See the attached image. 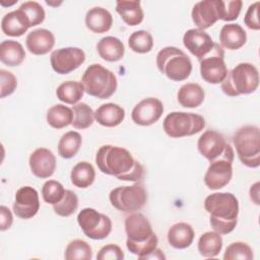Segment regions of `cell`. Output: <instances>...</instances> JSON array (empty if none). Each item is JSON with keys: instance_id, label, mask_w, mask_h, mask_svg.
Returning <instances> with one entry per match:
<instances>
[{"instance_id": "obj_45", "label": "cell", "mask_w": 260, "mask_h": 260, "mask_svg": "<svg viewBox=\"0 0 260 260\" xmlns=\"http://www.w3.org/2000/svg\"><path fill=\"white\" fill-rule=\"evenodd\" d=\"M259 5H260L259 1H256V2L252 3L248 7L247 12H246L245 17H244V22L247 25V27L250 28V29H253V30H259L260 29V22H259V18H258Z\"/></svg>"}, {"instance_id": "obj_9", "label": "cell", "mask_w": 260, "mask_h": 260, "mask_svg": "<svg viewBox=\"0 0 260 260\" xmlns=\"http://www.w3.org/2000/svg\"><path fill=\"white\" fill-rule=\"evenodd\" d=\"M111 204L123 212H135L140 210L147 201V193L142 184L132 186H120L110 192Z\"/></svg>"}, {"instance_id": "obj_8", "label": "cell", "mask_w": 260, "mask_h": 260, "mask_svg": "<svg viewBox=\"0 0 260 260\" xmlns=\"http://www.w3.org/2000/svg\"><path fill=\"white\" fill-rule=\"evenodd\" d=\"M165 132L172 138H180L194 135L205 127V120L202 116L194 113L172 112L164 120Z\"/></svg>"}, {"instance_id": "obj_39", "label": "cell", "mask_w": 260, "mask_h": 260, "mask_svg": "<svg viewBox=\"0 0 260 260\" xmlns=\"http://www.w3.org/2000/svg\"><path fill=\"white\" fill-rule=\"evenodd\" d=\"M65 194L63 185L55 180H49L45 182L42 188V196L45 202L49 204H56L62 200Z\"/></svg>"}, {"instance_id": "obj_22", "label": "cell", "mask_w": 260, "mask_h": 260, "mask_svg": "<svg viewBox=\"0 0 260 260\" xmlns=\"http://www.w3.org/2000/svg\"><path fill=\"white\" fill-rule=\"evenodd\" d=\"M247 41L245 29L238 23L224 24L219 32L220 45L228 50H238L242 48Z\"/></svg>"}, {"instance_id": "obj_10", "label": "cell", "mask_w": 260, "mask_h": 260, "mask_svg": "<svg viewBox=\"0 0 260 260\" xmlns=\"http://www.w3.org/2000/svg\"><path fill=\"white\" fill-rule=\"evenodd\" d=\"M77 222L83 234L92 240L106 239L112 232L111 218L93 208H83L77 215Z\"/></svg>"}, {"instance_id": "obj_33", "label": "cell", "mask_w": 260, "mask_h": 260, "mask_svg": "<svg viewBox=\"0 0 260 260\" xmlns=\"http://www.w3.org/2000/svg\"><path fill=\"white\" fill-rule=\"evenodd\" d=\"M72 119V109L62 104L51 107L47 112V122L55 129H62L68 125H71Z\"/></svg>"}, {"instance_id": "obj_6", "label": "cell", "mask_w": 260, "mask_h": 260, "mask_svg": "<svg viewBox=\"0 0 260 260\" xmlns=\"http://www.w3.org/2000/svg\"><path fill=\"white\" fill-rule=\"evenodd\" d=\"M84 91L98 99H109L117 89L116 75L101 64L89 65L81 78Z\"/></svg>"}, {"instance_id": "obj_21", "label": "cell", "mask_w": 260, "mask_h": 260, "mask_svg": "<svg viewBox=\"0 0 260 260\" xmlns=\"http://www.w3.org/2000/svg\"><path fill=\"white\" fill-rule=\"evenodd\" d=\"M29 27V20L20 8L6 13L1 20V29L6 36L20 37Z\"/></svg>"}, {"instance_id": "obj_18", "label": "cell", "mask_w": 260, "mask_h": 260, "mask_svg": "<svg viewBox=\"0 0 260 260\" xmlns=\"http://www.w3.org/2000/svg\"><path fill=\"white\" fill-rule=\"evenodd\" d=\"M183 44L198 61L206 56L215 45L211 37L199 28L188 29L183 36Z\"/></svg>"}, {"instance_id": "obj_17", "label": "cell", "mask_w": 260, "mask_h": 260, "mask_svg": "<svg viewBox=\"0 0 260 260\" xmlns=\"http://www.w3.org/2000/svg\"><path fill=\"white\" fill-rule=\"evenodd\" d=\"M220 0H203L197 2L191 12L192 20L199 29H206L213 25L219 18Z\"/></svg>"}, {"instance_id": "obj_34", "label": "cell", "mask_w": 260, "mask_h": 260, "mask_svg": "<svg viewBox=\"0 0 260 260\" xmlns=\"http://www.w3.org/2000/svg\"><path fill=\"white\" fill-rule=\"evenodd\" d=\"M81 143L82 138L78 132L68 131L58 142V154L63 158H71L78 152Z\"/></svg>"}, {"instance_id": "obj_47", "label": "cell", "mask_w": 260, "mask_h": 260, "mask_svg": "<svg viewBox=\"0 0 260 260\" xmlns=\"http://www.w3.org/2000/svg\"><path fill=\"white\" fill-rule=\"evenodd\" d=\"M249 194H250V199L256 205H259V182H256L251 186Z\"/></svg>"}, {"instance_id": "obj_48", "label": "cell", "mask_w": 260, "mask_h": 260, "mask_svg": "<svg viewBox=\"0 0 260 260\" xmlns=\"http://www.w3.org/2000/svg\"><path fill=\"white\" fill-rule=\"evenodd\" d=\"M143 259H166V256L164 255V253L161 252L160 249L156 248L151 253L146 255Z\"/></svg>"}, {"instance_id": "obj_5", "label": "cell", "mask_w": 260, "mask_h": 260, "mask_svg": "<svg viewBox=\"0 0 260 260\" xmlns=\"http://www.w3.org/2000/svg\"><path fill=\"white\" fill-rule=\"evenodd\" d=\"M156 66L160 73L173 81L187 79L192 72V62L181 49L173 46L162 48L156 55Z\"/></svg>"}, {"instance_id": "obj_11", "label": "cell", "mask_w": 260, "mask_h": 260, "mask_svg": "<svg viewBox=\"0 0 260 260\" xmlns=\"http://www.w3.org/2000/svg\"><path fill=\"white\" fill-rule=\"evenodd\" d=\"M200 75L202 79L211 84L221 83L228 74L224 62V51L217 43L213 49L200 61Z\"/></svg>"}, {"instance_id": "obj_7", "label": "cell", "mask_w": 260, "mask_h": 260, "mask_svg": "<svg viewBox=\"0 0 260 260\" xmlns=\"http://www.w3.org/2000/svg\"><path fill=\"white\" fill-rule=\"evenodd\" d=\"M233 143L239 159L248 168L260 165V130L258 126L247 125L239 128L233 135Z\"/></svg>"}, {"instance_id": "obj_2", "label": "cell", "mask_w": 260, "mask_h": 260, "mask_svg": "<svg viewBox=\"0 0 260 260\" xmlns=\"http://www.w3.org/2000/svg\"><path fill=\"white\" fill-rule=\"evenodd\" d=\"M204 208L209 213V222L214 232L228 235L237 225L239 201L233 193L216 192L204 200Z\"/></svg>"}, {"instance_id": "obj_44", "label": "cell", "mask_w": 260, "mask_h": 260, "mask_svg": "<svg viewBox=\"0 0 260 260\" xmlns=\"http://www.w3.org/2000/svg\"><path fill=\"white\" fill-rule=\"evenodd\" d=\"M124 253L122 249L115 244H108L102 247L96 255L98 260H122Z\"/></svg>"}, {"instance_id": "obj_16", "label": "cell", "mask_w": 260, "mask_h": 260, "mask_svg": "<svg viewBox=\"0 0 260 260\" xmlns=\"http://www.w3.org/2000/svg\"><path fill=\"white\" fill-rule=\"evenodd\" d=\"M164 113L162 103L155 98L140 101L132 110V121L140 126H149L159 120Z\"/></svg>"}, {"instance_id": "obj_19", "label": "cell", "mask_w": 260, "mask_h": 260, "mask_svg": "<svg viewBox=\"0 0 260 260\" xmlns=\"http://www.w3.org/2000/svg\"><path fill=\"white\" fill-rule=\"evenodd\" d=\"M28 162L31 173L41 179L51 177L56 169V157L54 153L45 147H40L32 151Z\"/></svg>"}, {"instance_id": "obj_4", "label": "cell", "mask_w": 260, "mask_h": 260, "mask_svg": "<svg viewBox=\"0 0 260 260\" xmlns=\"http://www.w3.org/2000/svg\"><path fill=\"white\" fill-rule=\"evenodd\" d=\"M259 85L258 69L251 63L236 65L221 82L222 91L229 96H238L254 92Z\"/></svg>"}, {"instance_id": "obj_23", "label": "cell", "mask_w": 260, "mask_h": 260, "mask_svg": "<svg viewBox=\"0 0 260 260\" xmlns=\"http://www.w3.org/2000/svg\"><path fill=\"white\" fill-rule=\"evenodd\" d=\"M113 24V16L106 8L103 7H92L85 15V25L86 27L95 32L104 34L110 30Z\"/></svg>"}, {"instance_id": "obj_13", "label": "cell", "mask_w": 260, "mask_h": 260, "mask_svg": "<svg viewBox=\"0 0 260 260\" xmlns=\"http://www.w3.org/2000/svg\"><path fill=\"white\" fill-rule=\"evenodd\" d=\"M51 66L58 74H68L77 69L85 61V53L77 47L57 49L50 56Z\"/></svg>"}, {"instance_id": "obj_3", "label": "cell", "mask_w": 260, "mask_h": 260, "mask_svg": "<svg viewBox=\"0 0 260 260\" xmlns=\"http://www.w3.org/2000/svg\"><path fill=\"white\" fill-rule=\"evenodd\" d=\"M127 249L139 259L157 248L158 239L149 220L140 212H132L125 219Z\"/></svg>"}, {"instance_id": "obj_35", "label": "cell", "mask_w": 260, "mask_h": 260, "mask_svg": "<svg viewBox=\"0 0 260 260\" xmlns=\"http://www.w3.org/2000/svg\"><path fill=\"white\" fill-rule=\"evenodd\" d=\"M73 119L71 125L75 129H86L94 121V112L85 103H77L72 107Z\"/></svg>"}, {"instance_id": "obj_42", "label": "cell", "mask_w": 260, "mask_h": 260, "mask_svg": "<svg viewBox=\"0 0 260 260\" xmlns=\"http://www.w3.org/2000/svg\"><path fill=\"white\" fill-rule=\"evenodd\" d=\"M243 2L241 0H220L219 12L220 18L224 21H233L236 20L241 12Z\"/></svg>"}, {"instance_id": "obj_38", "label": "cell", "mask_w": 260, "mask_h": 260, "mask_svg": "<svg viewBox=\"0 0 260 260\" xmlns=\"http://www.w3.org/2000/svg\"><path fill=\"white\" fill-rule=\"evenodd\" d=\"M78 207V197L71 190H65L64 197L61 201L53 205V209L55 213L60 216L67 217L73 214Z\"/></svg>"}, {"instance_id": "obj_40", "label": "cell", "mask_w": 260, "mask_h": 260, "mask_svg": "<svg viewBox=\"0 0 260 260\" xmlns=\"http://www.w3.org/2000/svg\"><path fill=\"white\" fill-rule=\"evenodd\" d=\"M224 260H252L253 251L251 247L244 242H234L230 244L223 254Z\"/></svg>"}, {"instance_id": "obj_28", "label": "cell", "mask_w": 260, "mask_h": 260, "mask_svg": "<svg viewBox=\"0 0 260 260\" xmlns=\"http://www.w3.org/2000/svg\"><path fill=\"white\" fill-rule=\"evenodd\" d=\"M25 58L22 45L13 40H6L0 44V60L7 66L20 65Z\"/></svg>"}, {"instance_id": "obj_37", "label": "cell", "mask_w": 260, "mask_h": 260, "mask_svg": "<svg viewBox=\"0 0 260 260\" xmlns=\"http://www.w3.org/2000/svg\"><path fill=\"white\" fill-rule=\"evenodd\" d=\"M64 257L66 260H90L92 257L91 247L87 242L83 240H73L67 245Z\"/></svg>"}, {"instance_id": "obj_26", "label": "cell", "mask_w": 260, "mask_h": 260, "mask_svg": "<svg viewBox=\"0 0 260 260\" xmlns=\"http://www.w3.org/2000/svg\"><path fill=\"white\" fill-rule=\"evenodd\" d=\"M193 228L187 222H177L168 231V242L175 249H186L194 240Z\"/></svg>"}, {"instance_id": "obj_31", "label": "cell", "mask_w": 260, "mask_h": 260, "mask_svg": "<svg viewBox=\"0 0 260 260\" xmlns=\"http://www.w3.org/2000/svg\"><path fill=\"white\" fill-rule=\"evenodd\" d=\"M222 248V238L216 232H206L198 240V251L205 258H213Z\"/></svg>"}, {"instance_id": "obj_27", "label": "cell", "mask_w": 260, "mask_h": 260, "mask_svg": "<svg viewBox=\"0 0 260 260\" xmlns=\"http://www.w3.org/2000/svg\"><path fill=\"white\" fill-rule=\"evenodd\" d=\"M116 11L119 13L123 21L130 26H135L140 24L144 17V13L141 8L140 1L138 0L117 1Z\"/></svg>"}, {"instance_id": "obj_14", "label": "cell", "mask_w": 260, "mask_h": 260, "mask_svg": "<svg viewBox=\"0 0 260 260\" xmlns=\"http://www.w3.org/2000/svg\"><path fill=\"white\" fill-rule=\"evenodd\" d=\"M234 156H223L210 161L204 175V183L210 190H218L226 186L233 177Z\"/></svg>"}, {"instance_id": "obj_36", "label": "cell", "mask_w": 260, "mask_h": 260, "mask_svg": "<svg viewBox=\"0 0 260 260\" xmlns=\"http://www.w3.org/2000/svg\"><path fill=\"white\" fill-rule=\"evenodd\" d=\"M129 48L139 54H145L151 51L153 47V38L147 30H136L128 39Z\"/></svg>"}, {"instance_id": "obj_29", "label": "cell", "mask_w": 260, "mask_h": 260, "mask_svg": "<svg viewBox=\"0 0 260 260\" xmlns=\"http://www.w3.org/2000/svg\"><path fill=\"white\" fill-rule=\"evenodd\" d=\"M178 102L184 108H197L204 101V90L198 83H185L178 90Z\"/></svg>"}, {"instance_id": "obj_30", "label": "cell", "mask_w": 260, "mask_h": 260, "mask_svg": "<svg viewBox=\"0 0 260 260\" xmlns=\"http://www.w3.org/2000/svg\"><path fill=\"white\" fill-rule=\"evenodd\" d=\"M84 87L79 81L67 80L62 82L56 89L58 100L68 105H76L83 96Z\"/></svg>"}, {"instance_id": "obj_1", "label": "cell", "mask_w": 260, "mask_h": 260, "mask_svg": "<svg viewBox=\"0 0 260 260\" xmlns=\"http://www.w3.org/2000/svg\"><path fill=\"white\" fill-rule=\"evenodd\" d=\"M95 164L102 173L121 181L139 182L143 178L142 165L123 147L110 144L101 146L95 154Z\"/></svg>"}, {"instance_id": "obj_46", "label": "cell", "mask_w": 260, "mask_h": 260, "mask_svg": "<svg viewBox=\"0 0 260 260\" xmlns=\"http://www.w3.org/2000/svg\"><path fill=\"white\" fill-rule=\"evenodd\" d=\"M13 222V216L10 209L4 205L0 206V230L6 231L8 230Z\"/></svg>"}, {"instance_id": "obj_41", "label": "cell", "mask_w": 260, "mask_h": 260, "mask_svg": "<svg viewBox=\"0 0 260 260\" xmlns=\"http://www.w3.org/2000/svg\"><path fill=\"white\" fill-rule=\"evenodd\" d=\"M19 8L25 13L26 17L29 20L30 27L36 26L40 23H42L45 19L46 13L42 5L36 1H26L23 2Z\"/></svg>"}, {"instance_id": "obj_15", "label": "cell", "mask_w": 260, "mask_h": 260, "mask_svg": "<svg viewBox=\"0 0 260 260\" xmlns=\"http://www.w3.org/2000/svg\"><path fill=\"white\" fill-rule=\"evenodd\" d=\"M39 209V194L35 188L30 186H23L16 191L13 203V212L17 217L29 219L38 213Z\"/></svg>"}, {"instance_id": "obj_49", "label": "cell", "mask_w": 260, "mask_h": 260, "mask_svg": "<svg viewBox=\"0 0 260 260\" xmlns=\"http://www.w3.org/2000/svg\"><path fill=\"white\" fill-rule=\"evenodd\" d=\"M16 2H17V1H14V2H12V3H8V6H9V5H12V4H14V3H16ZM1 5H3V6H5V5H6V4H5V3H3V2H2V3H1Z\"/></svg>"}, {"instance_id": "obj_25", "label": "cell", "mask_w": 260, "mask_h": 260, "mask_svg": "<svg viewBox=\"0 0 260 260\" xmlns=\"http://www.w3.org/2000/svg\"><path fill=\"white\" fill-rule=\"evenodd\" d=\"M96 50L100 57L108 62H117L124 57L125 47L121 40L108 36L99 41Z\"/></svg>"}, {"instance_id": "obj_24", "label": "cell", "mask_w": 260, "mask_h": 260, "mask_svg": "<svg viewBox=\"0 0 260 260\" xmlns=\"http://www.w3.org/2000/svg\"><path fill=\"white\" fill-rule=\"evenodd\" d=\"M125 118V110L117 104L108 103L100 106L94 112V120L104 127H116Z\"/></svg>"}, {"instance_id": "obj_32", "label": "cell", "mask_w": 260, "mask_h": 260, "mask_svg": "<svg viewBox=\"0 0 260 260\" xmlns=\"http://www.w3.org/2000/svg\"><path fill=\"white\" fill-rule=\"evenodd\" d=\"M95 178V171L91 164L87 161L77 162L70 174L71 183L77 188H87L89 187Z\"/></svg>"}, {"instance_id": "obj_43", "label": "cell", "mask_w": 260, "mask_h": 260, "mask_svg": "<svg viewBox=\"0 0 260 260\" xmlns=\"http://www.w3.org/2000/svg\"><path fill=\"white\" fill-rule=\"evenodd\" d=\"M0 80H1V98H5L14 92L17 86L16 77L10 71L0 69Z\"/></svg>"}, {"instance_id": "obj_20", "label": "cell", "mask_w": 260, "mask_h": 260, "mask_svg": "<svg viewBox=\"0 0 260 260\" xmlns=\"http://www.w3.org/2000/svg\"><path fill=\"white\" fill-rule=\"evenodd\" d=\"M26 49L34 55H46L55 45V37L46 28H37L26 36Z\"/></svg>"}, {"instance_id": "obj_12", "label": "cell", "mask_w": 260, "mask_h": 260, "mask_svg": "<svg viewBox=\"0 0 260 260\" xmlns=\"http://www.w3.org/2000/svg\"><path fill=\"white\" fill-rule=\"evenodd\" d=\"M197 148L202 156L209 161H213L223 156H234V149L226 142L222 134L207 130L201 134L197 141Z\"/></svg>"}]
</instances>
